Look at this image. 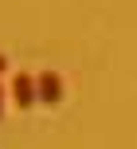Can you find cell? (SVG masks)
<instances>
[{
  "instance_id": "cell-3",
  "label": "cell",
  "mask_w": 137,
  "mask_h": 149,
  "mask_svg": "<svg viewBox=\"0 0 137 149\" xmlns=\"http://www.w3.org/2000/svg\"><path fill=\"white\" fill-rule=\"evenodd\" d=\"M0 74H8V59H4V55H0Z\"/></svg>"
},
{
  "instance_id": "cell-2",
  "label": "cell",
  "mask_w": 137,
  "mask_h": 149,
  "mask_svg": "<svg viewBox=\"0 0 137 149\" xmlns=\"http://www.w3.org/2000/svg\"><path fill=\"white\" fill-rule=\"evenodd\" d=\"M12 98H16V106L20 110H31L35 106V74H16L12 79Z\"/></svg>"
},
{
  "instance_id": "cell-4",
  "label": "cell",
  "mask_w": 137,
  "mask_h": 149,
  "mask_svg": "<svg viewBox=\"0 0 137 149\" xmlns=\"http://www.w3.org/2000/svg\"><path fill=\"white\" fill-rule=\"evenodd\" d=\"M0 118H4V86H0Z\"/></svg>"
},
{
  "instance_id": "cell-1",
  "label": "cell",
  "mask_w": 137,
  "mask_h": 149,
  "mask_svg": "<svg viewBox=\"0 0 137 149\" xmlns=\"http://www.w3.org/2000/svg\"><path fill=\"white\" fill-rule=\"evenodd\" d=\"M35 102H47V106L63 102V79L55 71H39L35 74Z\"/></svg>"
}]
</instances>
